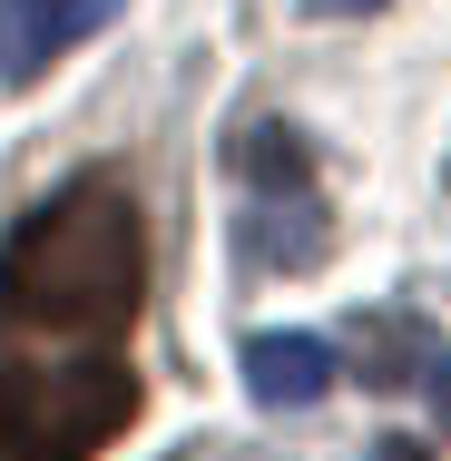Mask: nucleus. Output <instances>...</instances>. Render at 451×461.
Returning <instances> with one entry per match:
<instances>
[{"mask_svg": "<svg viewBox=\"0 0 451 461\" xmlns=\"http://www.w3.org/2000/svg\"><path fill=\"white\" fill-rule=\"evenodd\" d=\"M304 10H334V20H344V10H383V0H304Z\"/></svg>", "mask_w": 451, "mask_h": 461, "instance_id": "7", "label": "nucleus"}, {"mask_svg": "<svg viewBox=\"0 0 451 461\" xmlns=\"http://www.w3.org/2000/svg\"><path fill=\"white\" fill-rule=\"evenodd\" d=\"M0 461H30V452H10V442H0Z\"/></svg>", "mask_w": 451, "mask_h": 461, "instance_id": "8", "label": "nucleus"}, {"mask_svg": "<svg viewBox=\"0 0 451 461\" xmlns=\"http://www.w3.org/2000/svg\"><path fill=\"white\" fill-rule=\"evenodd\" d=\"M236 177H246V256L256 266H314L324 256V186L294 128H246L236 138Z\"/></svg>", "mask_w": 451, "mask_h": 461, "instance_id": "3", "label": "nucleus"}, {"mask_svg": "<svg viewBox=\"0 0 451 461\" xmlns=\"http://www.w3.org/2000/svg\"><path fill=\"white\" fill-rule=\"evenodd\" d=\"M246 393L266 412H304L334 393V344L324 334H246Z\"/></svg>", "mask_w": 451, "mask_h": 461, "instance_id": "5", "label": "nucleus"}, {"mask_svg": "<svg viewBox=\"0 0 451 461\" xmlns=\"http://www.w3.org/2000/svg\"><path fill=\"white\" fill-rule=\"evenodd\" d=\"M138 412V373L108 354H69V364H10L0 354V442L30 461H89L118 442Z\"/></svg>", "mask_w": 451, "mask_h": 461, "instance_id": "2", "label": "nucleus"}, {"mask_svg": "<svg viewBox=\"0 0 451 461\" xmlns=\"http://www.w3.org/2000/svg\"><path fill=\"white\" fill-rule=\"evenodd\" d=\"M108 20H118V0H0V79L30 89L50 59H69Z\"/></svg>", "mask_w": 451, "mask_h": 461, "instance_id": "4", "label": "nucleus"}, {"mask_svg": "<svg viewBox=\"0 0 451 461\" xmlns=\"http://www.w3.org/2000/svg\"><path fill=\"white\" fill-rule=\"evenodd\" d=\"M422 383H432V402H442V422H451V344L432 354V373H422Z\"/></svg>", "mask_w": 451, "mask_h": 461, "instance_id": "6", "label": "nucleus"}, {"mask_svg": "<svg viewBox=\"0 0 451 461\" xmlns=\"http://www.w3.org/2000/svg\"><path fill=\"white\" fill-rule=\"evenodd\" d=\"M148 294V226L118 177H69L0 246V324L30 334H128Z\"/></svg>", "mask_w": 451, "mask_h": 461, "instance_id": "1", "label": "nucleus"}]
</instances>
